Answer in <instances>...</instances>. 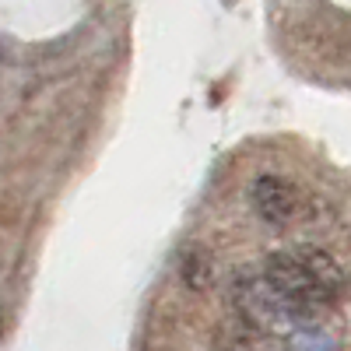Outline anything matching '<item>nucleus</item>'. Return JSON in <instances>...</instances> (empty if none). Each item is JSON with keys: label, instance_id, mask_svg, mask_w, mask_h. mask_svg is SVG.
Instances as JSON below:
<instances>
[{"label": "nucleus", "instance_id": "nucleus-1", "mask_svg": "<svg viewBox=\"0 0 351 351\" xmlns=\"http://www.w3.org/2000/svg\"><path fill=\"white\" fill-rule=\"evenodd\" d=\"M263 278L278 288L281 299H288L302 313V319L334 302V295L344 285L337 260L319 246H295L271 253L263 260Z\"/></svg>", "mask_w": 351, "mask_h": 351}, {"label": "nucleus", "instance_id": "nucleus-2", "mask_svg": "<svg viewBox=\"0 0 351 351\" xmlns=\"http://www.w3.org/2000/svg\"><path fill=\"white\" fill-rule=\"evenodd\" d=\"M232 306L239 313V324H246L260 334L302 324V313L288 299H281L278 288L263 274H236V281H232Z\"/></svg>", "mask_w": 351, "mask_h": 351}, {"label": "nucleus", "instance_id": "nucleus-3", "mask_svg": "<svg viewBox=\"0 0 351 351\" xmlns=\"http://www.w3.org/2000/svg\"><path fill=\"white\" fill-rule=\"evenodd\" d=\"M250 197L256 215L271 225H288L302 215V193L281 176H256Z\"/></svg>", "mask_w": 351, "mask_h": 351}, {"label": "nucleus", "instance_id": "nucleus-4", "mask_svg": "<svg viewBox=\"0 0 351 351\" xmlns=\"http://www.w3.org/2000/svg\"><path fill=\"white\" fill-rule=\"evenodd\" d=\"M285 351H334V341L319 327H295L288 334Z\"/></svg>", "mask_w": 351, "mask_h": 351}, {"label": "nucleus", "instance_id": "nucleus-5", "mask_svg": "<svg viewBox=\"0 0 351 351\" xmlns=\"http://www.w3.org/2000/svg\"><path fill=\"white\" fill-rule=\"evenodd\" d=\"M183 281L190 288H204L211 281V256L204 253V250H190L183 256Z\"/></svg>", "mask_w": 351, "mask_h": 351}]
</instances>
